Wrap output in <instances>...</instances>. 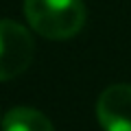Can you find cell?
<instances>
[{
    "mask_svg": "<svg viewBox=\"0 0 131 131\" xmlns=\"http://www.w3.org/2000/svg\"><path fill=\"white\" fill-rule=\"evenodd\" d=\"M96 118L103 131H131V85L105 88L96 101Z\"/></svg>",
    "mask_w": 131,
    "mask_h": 131,
    "instance_id": "cell-3",
    "label": "cell"
},
{
    "mask_svg": "<svg viewBox=\"0 0 131 131\" xmlns=\"http://www.w3.org/2000/svg\"><path fill=\"white\" fill-rule=\"evenodd\" d=\"M2 131H55V127L37 109L13 107L2 120Z\"/></svg>",
    "mask_w": 131,
    "mask_h": 131,
    "instance_id": "cell-4",
    "label": "cell"
},
{
    "mask_svg": "<svg viewBox=\"0 0 131 131\" xmlns=\"http://www.w3.org/2000/svg\"><path fill=\"white\" fill-rule=\"evenodd\" d=\"M24 15L46 39H70L85 24L83 0H24Z\"/></svg>",
    "mask_w": 131,
    "mask_h": 131,
    "instance_id": "cell-1",
    "label": "cell"
},
{
    "mask_svg": "<svg viewBox=\"0 0 131 131\" xmlns=\"http://www.w3.org/2000/svg\"><path fill=\"white\" fill-rule=\"evenodd\" d=\"M33 55L31 33L13 20H0V81L20 77L31 66Z\"/></svg>",
    "mask_w": 131,
    "mask_h": 131,
    "instance_id": "cell-2",
    "label": "cell"
}]
</instances>
